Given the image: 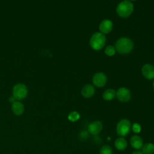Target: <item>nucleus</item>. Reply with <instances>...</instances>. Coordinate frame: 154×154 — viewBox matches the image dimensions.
<instances>
[{
	"instance_id": "1",
	"label": "nucleus",
	"mask_w": 154,
	"mask_h": 154,
	"mask_svg": "<svg viewBox=\"0 0 154 154\" xmlns=\"http://www.w3.org/2000/svg\"><path fill=\"white\" fill-rule=\"evenodd\" d=\"M115 48L120 54H127L131 52L134 48V43L132 40L128 37H123L117 40L115 45Z\"/></svg>"
},
{
	"instance_id": "2",
	"label": "nucleus",
	"mask_w": 154,
	"mask_h": 154,
	"mask_svg": "<svg viewBox=\"0 0 154 154\" xmlns=\"http://www.w3.org/2000/svg\"><path fill=\"white\" fill-rule=\"evenodd\" d=\"M134 11V4L130 1H123L117 6V14L121 17H129Z\"/></svg>"
},
{
	"instance_id": "3",
	"label": "nucleus",
	"mask_w": 154,
	"mask_h": 154,
	"mask_svg": "<svg viewBox=\"0 0 154 154\" xmlns=\"http://www.w3.org/2000/svg\"><path fill=\"white\" fill-rule=\"evenodd\" d=\"M106 43V37L104 34L100 32L94 33L90 39V45L92 49L96 51L102 49Z\"/></svg>"
},
{
	"instance_id": "4",
	"label": "nucleus",
	"mask_w": 154,
	"mask_h": 154,
	"mask_svg": "<svg viewBox=\"0 0 154 154\" xmlns=\"http://www.w3.org/2000/svg\"><path fill=\"white\" fill-rule=\"evenodd\" d=\"M131 125L127 119H122L117 123L116 126L117 134L121 137H125L128 135L131 130Z\"/></svg>"
},
{
	"instance_id": "5",
	"label": "nucleus",
	"mask_w": 154,
	"mask_h": 154,
	"mask_svg": "<svg viewBox=\"0 0 154 154\" xmlns=\"http://www.w3.org/2000/svg\"><path fill=\"white\" fill-rule=\"evenodd\" d=\"M27 95V88L23 84H16L13 89V96L17 100H22Z\"/></svg>"
},
{
	"instance_id": "6",
	"label": "nucleus",
	"mask_w": 154,
	"mask_h": 154,
	"mask_svg": "<svg viewBox=\"0 0 154 154\" xmlns=\"http://www.w3.org/2000/svg\"><path fill=\"white\" fill-rule=\"evenodd\" d=\"M116 97L120 102H128L131 97V91L126 87H120L116 92Z\"/></svg>"
},
{
	"instance_id": "7",
	"label": "nucleus",
	"mask_w": 154,
	"mask_h": 154,
	"mask_svg": "<svg viewBox=\"0 0 154 154\" xmlns=\"http://www.w3.org/2000/svg\"><path fill=\"white\" fill-rule=\"evenodd\" d=\"M92 81L93 84L97 87H103L107 81L106 75L102 72H97L93 76Z\"/></svg>"
},
{
	"instance_id": "8",
	"label": "nucleus",
	"mask_w": 154,
	"mask_h": 154,
	"mask_svg": "<svg viewBox=\"0 0 154 154\" xmlns=\"http://www.w3.org/2000/svg\"><path fill=\"white\" fill-rule=\"evenodd\" d=\"M143 76L147 79H154V66L150 64H145L141 69Z\"/></svg>"
},
{
	"instance_id": "9",
	"label": "nucleus",
	"mask_w": 154,
	"mask_h": 154,
	"mask_svg": "<svg viewBox=\"0 0 154 154\" xmlns=\"http://www.w3.org/2000/svg\"><path fill=\"white\" fill-rule=\"evenodd\" d=\"M113 28V23L109 19H104L99 24V28L100 32L103 34H108Z\"/></svg>"
},
{
	"instance_id": "10",
	"label": "nucleus",
	"mask_w": 154,
	"mask_h": 154,
	"mask_svg": "<svg viewBox=\"0 0 154 154\" xmlns=\"http://www.w3.org/2000/svg\"><path fill=\"white\" fill-rule=\"evenodd\" d=\"M103 128L102 123L99 121H94L88 126V131L91 135H97L102 131Z\"/></svg>"
},
{
	"instance_id": "11",
	"label": "nucleus",
	"mask_w": 154,
	"mask_h": 154,
	"mask_svg": "<svg viewBox=\"0 0 154 154\" xmlns=\"http://www.w3.org/2000/svg\"><path fill=\"white\" fill-rule=\"evenodd\" d=\"M130 143L131 146L135 150H140L143 146V139L138 135H134L131 138Z\"/></svg>"
},
{
	"instance_id": "12",
	"label": "nucleus",
	"mask_w": 154,
	"mask_h": 154,
	"mask_svg": "<svg viewBox=\"0 0 154 154\" xmlns=\"http://www.w3.org/2000/svg\"><path fill=\"white\" fill-rule=\"evenodd\" d=\"M94 88L91 84H87L84 85L81 90V94L83 97L89 98L93 96L94 94Z\"/></svg>"
},
{
	"instance_id": "13",
	"label": "nucleus",
	"mask_w": 154,
	"mask_h": 154,
	"mask_svg": "<svg viewBox=\"0 0 154 154\" xmlns=\"http://www.w3.org/2000/svg\"><path fill=\"white\" fill-rule=\"evenodd\" d=\"M12 111L17 116L21 115L24 111V107L22 103L16 101L12 104Z\"/></svg>"
},
{
	"instance_id": "14",
	"label": "nucleus",
	"mask_w": 154,
	"mask_h": 154,
	"mask_svg": "<svg viewBox=\"0 0 154 154\" xmlns=\"http://www.w3.org/2000/svg\"><path fill=\"white\" fill-rule=\"evenodd\" d=\"M114 144H115V147L117 150H123L126 148L128 146V143L124 138L120 137L116 140Z\"/></svg>"
},
{
	"instance_id": "15",
	"label": "nucleus",
	"mask_w": 154,
	"mask_h": 154,
	"mask_svg": "<svg viewBox=\"0 0 154 154\" xmlns=\"http://www.w3.org/2000/svg\"><path fill=\"white\" fill-rule=\"evenodd\" d=\"M116 96V92L114 90L109 88V89H107L106 90H105L103 94H102V97L104 100H107V101H109L112 100Z\"/></svg>"
},
{
	"instance_id": "16",
	"label": "nucleus",
	"mask_w": 154,
	"mask_h": 154,
	"mask_svg": "<svg viewBox=\"0 0 154 154\" xmlns=\"http://www.w3.org/2000/svg\"><path fill=\"white\" fill-rule=\"evenodd\" d=\"M154 152V144L153 143H147L142 147L143 154H152Z\"/></svg>"
},
{
	"instance_id": "17",
	"label": "nucleus",
	"mask_w": 154,
	"mask_h": 154,
	"mask_svg": "<svg viewBox=\"0 0 154 154\" xmlns=\"http://www.w3.org/2000/svg\"><path fill=\"white\" fill-rule=\"evenodd\" d=\"M116 52V50L115 47L112 45H108L105 49V54L109 57H111L115 55Z\"/></svg>"
},
{
	"instance_id": "18",
	"label": "nucleus",
	"mask_w": 154,
	"mask_h": 154,
	"mask_svg": "<svg viewBox=\"0 0 154 154\" xmlns=\"http://www.w3.org/2000/svg\"><path fill=\"white\" fill-rule=\"evenodd\" d=\"M79 118L80 115L76 111H72L68 115V119L71 122H76Z\"/></svg>"
},
{
	"instance_id": "19",
	"label": "nucleus",
	"mask_w": 154,
	"mask_h": 154,
	"mask_svg": "<svg viewBox=\"0 0 154 154\" xmlns=\"http://www.w3.org/2000/svg\"><path fill=\"white\" fill-rule=\"evenodd\" d=\"M100 154H112V149L108 145H104L100 150Z\"/></svg>"
},
{
	"instance_id": "20",
	"label": "nucleus",
	"mask_w": 154,
	"mask_h": 154,
	"mask_svg": "<svg viewBox=\"0 0 154 154\" xmlns=\"http://www.w3.org/2000/svg\"><path fill=\"white\" fill-rule=\"evenodd\" d=\"M132 131L134 132L135 133H139L141 131V126L137 123H134L133 125H132Z\"/></svg>"
},
{
	"instance_id": "21",
	"label": "nucleus",
	"mask_w": 154,
	"mask_h": 154,
	"mask_svg": "<svg viewBox=\"0 0 154 154\" xmlns=\"http://www.w3.org/2000/svg\"><path fill=\"white\" fill-rule=\"evenodd\" d=\"M9 101L10 102H11V103H14V102H15L16 101V99L13 96H11L10 98H9Z\"/></svg>"
},
{
	"instance_id": "22",
	"label": "nucleus",
	"mask_w": 154,
	"mask_h": 154,
	"mask_svg": "<svg viewBox=\"0 0 154 154\" xmlns=\"http://www.w3.org/2000/svg\"><path fill=\"white\" fill-rule=\"evenodd\" d=\"M131 154H143V153L140 151H135V152H134L133 153H132Z\"/></svg>"
},
{
	"instance_id": "23",
	"label": "nucleus",
	"mask_w": 154,
	"mask_h": 154,
	"mask_svg": "<svg viewBox=\"0 0 154 154\" xmlns=\"http://www.w3.org/2000/svg\"><path fill=\"white\" fill-rule=\"evenodd\" d=\"M153 89H154V81H153Z\"/></svg>"
},
{
	"instance_id": "24",
	"label": "nucleus",
	"mask_w": 154,
	"mask_h": 154,
	"mask_svg": "<svg viewBox=\"0 0 154 154\" xmlns=\"http://www.w3.org/2000/svg\"><path fill=\"white\" fill-rule=\"evenodd\" d=\"M131 1H136V0H131Z\"/></svg>"
},
{
	"instance_id": "25",
	"label": "nucleus",
	"mask_w": 154,
	"mask_h": 154,
	"mask_svg": "<svg viewBox=\"0 0 154 154\" xmlns=\"http://www.w3.org/2000/svg\"><path fill=\"white\" fill-rule=\"evenodd\" d=\"M123 1H127V0H123Z\"/></svg>"
}]
</instances>
